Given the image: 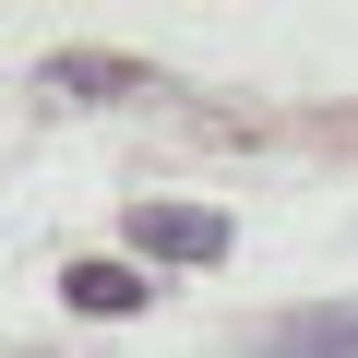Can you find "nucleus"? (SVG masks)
<instances>
[{"label":"nucleus","mask_w":358,"mask_h":358,"mask_svg":"<svg viewBox=\"0 0 358 358\" xmlns=\"http://www.w3.org/2000/svg\"><path fill=\"white\" fill-rule=\"evenodd\" d=\"M263 358H358V310H299L263 334Z\"/></svg>","instance_id":"nucleus-4"},{"label":"nucleus","mask_w":358,"mask_h":358,"mask_svg":"<svg viewBox=\"0 0 358 358\" xmlns=\"http://www.w3.org/2000/svg\"><path fill=\"white\" fill-rule=\"evenodd\" d=\"M155 287H143V263H108V251H84V263H60V310H84V322H131Z\"/></svg>","instance_id":"nucleus-2"},{"label":"nucleus","mask_w":358,"mask_h":358,"mask_svg":"<svg viewBox=\"0 0 358 358\" xmlns=\"http://www.w3.org/2000/svg\"><path fill=\"white\" fill-rule=\"evenodd\" d=\"M36 84H48L60 108H108V96H131V84H143V60H120V48H60Z\"/></svg>","instance_id":"nucleus-3"},{"label":"nucleus","mask_w":358,"mask_h":358,"mask_svg":"<svg viewBox=\"0 0 358 358\" xmlns=\"http://www.w3.org/2000/svg\"><path fill=\"white\" fill-rule=\"evenodd\" d=\"M131 251H155V263H227V215L215 203H143Z\"/></svg>","instance_id":"nucleus-1"}]
</instances>
